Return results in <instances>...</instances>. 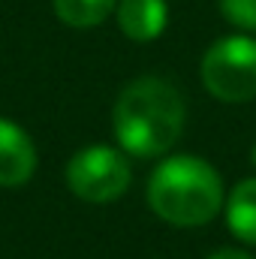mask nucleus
<instances>
[{
  "instance_id": "obj_8",
  "label": "nucleus",
  "mask_w": 256,
  "mask_h": 259,
  "mask_svg": "<svg viewBox=\"0 0 256 259\" xmlns=\"http://www.w3.org/2000/svg\"><path fill=\"white\" fill-rule=\"evenodd\" d=\"M52 3H55V15L66 27H78V30L103 24L118 6V0H52Z\"/></svg>"
},
{
  "instance_id": "obj_7",
  "label": "nucleus",
  "mask_w": 256,
  "mask_h": 259,
  "mask_svg": "<svg viewBox=\"0 0 256 259\" xmlns=\"http://www.w3.org/2000/svg\"><path fill=\"white\" fill-rule=\"evenodd\" d=\"M226 223L235 238L256 244V178H244L226 199Z\"/></svg>"
},
{
  "instance_id": "obj_11",
  "label": "nucleus",
  "mask_w": 256,
  "mask_h": 259,
  "mask_svg": "<svg viewBox=\"0 0 256 259\" xmlns=\"http://www.w3.org/2000/svg\"><path fill=\"white\" fill-rule=\"evenodd\" d=\"M250 163L256 166V145H253V151H250Z\"/></svg>"
},
{
  "instance_id": "obj_3",
  "label": "nucleus",
  "mask_w": 256,
  "mask_h": 259,
  "mask_svg": "<svg viewBox=\"0 0 256 259\" xmlns=\"http://www.w3.org/2000/svg\"><path fill=\"white\" fill-rule=\"evenodd\" d=\"M202 84L220 103H247L256 97V39L223 36L202 58Z\"/></svg>"
},
{
  "instance_id": "obj_6",
  "label": "nucleus",
  "mask_w": 256,
  "mask_h": 259,
  "mask_svg": "<svg viewBox=\"0 0 256 259\" xmlns=\"http://www.w3.org/2000/svg\"><path fill=\"white\" fill-rule=\"evenodd\" d=\"M118 27L133 42H151L166 30L169 6L166 0H118Z\"/></svg>"
},
{
  "instance_id": "obj_10",
  "label": "nucleus",
  "mask_w": 256,
  "mask_h": 259,
  "mask_svg": "<svg viewBox=\"0 0 256 259\" xmlns=\"http://www.w3.org/2000/svg\"><path fill=\"white\" fill-rule=\"evenodd\" d=\"M208 259H253V256L244 253V250H238V247H220V250L208 253Z\"/></svg>"
},
{
  "instance_id": "obj_9",
  "label": "nucleus",
  "mask_w": 256,
  "mask_h": 259,
  "mask_svg": "<svg viewBox=\"0 0 256 259\" xmlns=\"http://www.w3.org/2000/svg\"><path fill=\"white\" fill-rule=\"evenodd\" d=\"M220 12L238 30L256 33V0H220Z\"/></svg>"
},
{
  "instance_id": "obj_2",
  "label": "nucleus",
  "mask_w": 256,
  "mask_h": 259,
  "mask_svg": "<svg viewBox=\"0 0 256 259\" xmlns=\"http://www.w3.org/2000/svg\"><path fill=\"white\" fill-rule=\"evenodd\" d=\"M148 205L160 220L172 226H205L223 208V181L208 160L175 154L151 172Z\"/></svg>"
},
{
  "instance_id": "obj_1",
  "label": "nucleus",
  "mask_w": 256,
  "mask_h": 259,
  "mask_svg": "<svg viewBox=\"0 0 256 259\" xmlns=\"http://www.w3.org/2000/svg\"><path fill=\"white\" fill-rule=\"evenodd\" d=\"M187 106L175 84L157 75L133 78L112 109V133L133 157H163L184 133Z\"/></svg>"
},
{
  "instance_id": "obj_4",
  "label": "nucleus",
  "mask_w": 256,
  "mask_h": 259,
  "mask_svg": "<svg viewBox=\"0 0 256 259\" xmlns=\"http://www.w3.org/2000/svg\"><path fill=\"white\" fill-rule=\"evenodd\" d=\"M64 178L66 187L84 202H115L130 190L133 169L118 148L91 145L66 163Z\"/></svg>"
},
{
  "instance_id": "obj_5",
  "label": "nucleus",
  "mask_w": 256,
  "mask_h": 259,
  "mask_svg": "<svg viewBox=\"0 0 256 259\" xmlns=\"http://www.w3.org/2000/svg\"><path fill=\"white\" fill-rule=\"evenodd\" d=\"M36 172L33 139L9 118H0V187H21Z\"/></svg>"
}]
</instances>
